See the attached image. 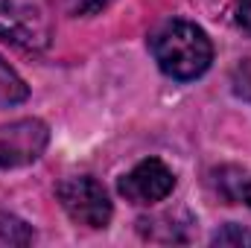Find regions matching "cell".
Wrapping results in <instances>:
<instances>
[{"mask_svg": "<svg viewBox=\"0 0 251 248\" xmlns=\"http://www.w3.org/2000/svg\"><path fill=\"white\" fill-rule=\"evenodd\" d=\"M149 50L161 73L178 82L199 79L213 62V44L207 32L181 18L161 21L149 35Z\"/></svg>", "mask_w": 251, "mask_h": 248, "instance_id": "6da1fadb", "label": "cell"}, {"mask_svg": "<svg viewBox=\"0 0 251 248\" xmlns=\"http://www.w3.org/2000/svg\"><path fill=\"white\" fill-rule=\"evenodd\" d=\"M0 38L26 53L47 50L53 41L50 0H0Z\"/></svg>", "mask_w": 251, "mask_h": 248, "instance_id": "7a4b0ae2", "label": "cell"}, {"mask_svg": "<svg viewBox=\"0 0 251 248\" xmlns=\"http://www.w3.org/2000/svg\"><path fill=\"white\" fill-rule=\"evenodd\" d=\"M59 201H62L64 213L85 228H105L111 222V198L105 193V187L91 175H73L64 178L56 190Z\"/></svg>", "mask_w": 251, "mask_h": 248, "instance_id": "3957f363", "label": "cell"}, {"mask_svg": "<svg viewBox=\"0 0 251 248\" xmlns=\"http://www.w3.org/2000/svg\"><path fill=\"white\" fill-rule=\"evenodd\" d=\"M47 143H50V128L35 117L0 125V170H15L38 161Z\"/></svg>", "mask_w": 251, "mask_h": 248, "instance_id": "277c9868", "label": "cell"}, {"mask_svg": "<svg viewBox=\"0 0 251 248\" xmlns=\"http://www.w3.org/2000/svg\"><path fill=\"white\" fill-rule=\"evenodd\" d=\"M173 187H176L173 170L158 158L140 161L131 173L120 178V193L131 204H158L173 193Z\"/></svg>", "mask_w": 251, "mask_h": 248, "instance_id": "5b68a950", "label": "cell"}, {"mask_svg": "<svg viewBox=\"0 0 251 248\" xmlns=\"http://www.w3.org/2000/svg\"><path fill=\"white\" fill-rule=\"evenodd\" d=\"M26 97H29L26 82L9 67V62H3V56H0V105H18Z\"/></svg>", "mask_w": 251, "mask_h": 248, "instance_id": "8992f818", "label": "cell"}, {"mask_svg": "<svg viewBox=\"0 0 251 248\" xmlns=\"http://www.w3.org/2000/svg\"><path fill=\"white\" fill-rule=\"evenodd\" d=\"M35 234L24 219L12 213H0V246H29Z\"/></svg>", "mask_w": 251, "mask_h": 248, "instance_id": "52a82bcc", "label": "cell"}, {"mask_svg": "<svg viewBox=\"0 0 251 248\" xmlns=\"http://www.w3.org/2000/svg\"><path fill=\"white\" fill-rule=\"evenodd\" d=\"M210 243L213 246H251V231L240 228V225H225L222 231L213 234Z\"/></svg>", "mask_w": 251, "mask_h": 248, "instance_id": "ba28073f", "label": "cell"}, {"mask_svg": "<svg viewBox=\"0 0 251 248\" xmlns=\"http://www.w3.org/2000/svg\"><path fill=\"white\" fill-rule=\"evenodd\" d=\"M64 6H67V12L70 15H97L100 9H105L108 6V0H64Z\"/></svg>", "mask_w": 251, "mask_h": 248, "instance_id": "9c48e42d", "label": "cell"}, {"mask_svg": "<svg viewBox=\"0 0 251 248\" xmlns=\"http://www.w3.org/2000/svg\"><path fill=\"white\" fill-rule=\"evenodd\" d=\"M237 24L251 35V0H237Z\"/></svg>", "mask_w": 251, "mask_h": 248, "instance_id": "30bf717a", "label": "cell"}, {"mask_svg": "<svg viewBox=\"0 0 251 248\" xmlns=\"http://www.w3.org/2000/svg\"><path fill=\"white\" fill-rule=\"evenodd\" d=\"M237 201H246L251 207V175L246 173L243 175V181H240V190H237Z\"/></svg>", "mask_w": 251, "mask_h": 248, "instance_id": "8fae6325", "label": "cell"}]
</instances>
